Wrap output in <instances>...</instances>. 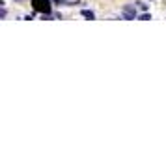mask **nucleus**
<instances>
[{
    "instance_id": "nucleus-1",
    "label": "nucleus",
    "mask_w": 166,
    "mask_h": 161,
    "mask_svg": "<svg viewBox=\"0 0 166 161\" xmlns=\"http://www.w3.org/2000/svg\"><path fill=\"white\" fill-rule=\"evenodd\" d=\"M34 13H52V0H32Z\"/></svg>"
},
{
    "instance_id": "nucleus-2",
    "label": "nucleus",
    "mask_w": 166,
    "mask_h": 161,
    "mask_svg": "<svg viewBox=\"0 0 166 161\" xmlns=\"http://www.w3.org/2000/svg\"><path fill=\"white\" fill-rule=\"evenodd\" d=\"M80 15L86 17L88 21H93V19H95V13L92 12V9H80Z\"/></svg>"
},
{
    "instance_id": "nucleus-3",
    "label": "nucleus",
    "mask_w": 166,
    "mask_h": 161,
    "mask_svg": "<svg viewBox=\"0 0 166 161\" xmlns=\"http://www.w3.org/2000/svg\"><path fill=\"white\" fill-rule=\"evenodd\" d=\"M138 19H140V21H149V19H153V17H151V13L144 12V13H140V15H138Z\"/></svg>"
},
{
    "instance_id": "nucleus-4",
    "label": "nucleus",
    "mask_w": 166,
    "mask_h": 161,
    "mask_svg": "<svg viewBox=\"0 0 166 161\" xmlns=\"http://www.w3.org/2000/svg\"><path fill=\"white\" fill-rule=\"evenodd\" d=\"M52 4L54 6H67L69 2H65V0H52Z\"/></svg>"
},
{
    "instance_id": "nucleus-5",
    "label": "nucleus",
    "mask_w": 166,
    "mask_h": 161,
    "mask_svg": "<svg viewBox=\"0 0 166 161\" xmlns=\"http://www.w3.org/2000/svg\"><path fill=\"white\" fill-rule=\"evenodd\" d=\"M138 4V8L142 9V12H146V9H148V4H144V2H136Z\"/></svg>"
}]
</instances>
